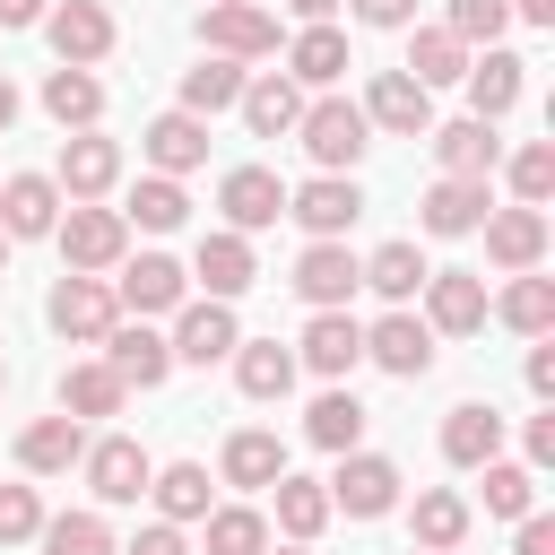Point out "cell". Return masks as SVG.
<instances>
[{
    "label": "cell",
    "mask_w": 555,
    "mask_h": 555,
    "mask_svg": "<svg viewBox=\"0 0 555 555\" xmlns=\"http://www.w3.org/2000/svg\"><path fill=\"white\" fill-rule=\"evenodd\" d=\"M295 139H304L312 173H356V156L373 147V121H364V104H347V95H304Z\"/></svg>",
    "instance_id": "1"
},
{
    "label": "cell",
    "mask_w": 555,
    "mask_h": 555,
    "mask_svg": "<svg viewBox=\"0 0 555 555\" xmlns=\"http://www.w3.org/2000/svg\"><path fill=\"white\" fill-rule=\"evenodd\" d=\"M52 243H61V260H69V269L104 278V269H121V260H130V217H121V208H104V199H69V208H61V225H52Z\"/></svg>",
    "instance_id": "2"
},
{
    "label": "cell",
    "mask_w": 555,
    "mask_h": 555,
    "mask_svg": "<svg viewBox=\"0 0 555 555\" xmlns=\"http://www.w3.org/2000/svg\"><path fill=\"white\" fill-rule=\"evenodd\" d=\"M43 321L69 338V347H104V330L121 321L113 304V278H87V269H61V286L43 295Z\"/></svg>",
    "instance_id": "3"
},
{
    "label": "cell",
    "mask_w": 555,
    "mask_h": 555,
    "mask_svg": "<svg viewBox=\"0 0 555 555\" xmlns=\"http://www.w3.org/2000/svg\"><path fill=\"white\" fill-rule=\"evenodd\" d=\"M330 486V512H347V520H382L390 503H399V460H382V451H338V468L321 477Z\"/></svg>",
    "instance_id": "4"
},
{
    "label": "cell",
    "mask_w": 555,
    "mask_h": 555,
    "mask_svg": "<svg viewBox=\"0 0 555 555\" xmlns=\"http://www.w3.org/2000/svg\"><path fill=\"white\" fill-rule=\"evenodd\" d=\"M286 217H295L312 243H347V225L364 217V191H356V173H312V182L286 191Z\"/></svg>",
    "instance_id": "5"
},
{
    "label": "cell",
    "mask_w": 555,
    "mask_h": 555,
    "mask_svg": "<svg viewBox=\"0 0 555 555\" xmlns=\"http://www.w3.org/2000/svg\"><path fill=\"white\" fill-rule=\"evenodd\" d=\"M364 364H382L390 382H425V373H434V330H425V312L390 304V312L364 330Z\"/></svg>",
    "instance_id": "6"
},
{
    "label": "cell",
    "mask_w": 555,
    "mask_h": 555,
    "mask_svg": "<svg viewBox=\"0 0 555 555\" xmlns=\"http://www.w3.org/2000/svg\"><path fill=\"white\" fill-rule=\"evenodd\" d=\"M78 477H87V494H95V503H139V494H147V477H156V460H147L130 434H87Z\"/></svg>",
    "instance_id": "7"
},
{
    "label": "cell",
    "mask_w": 555,
    "mask_h": 555,
    "mask_svg": "<svg viewBox=\"0 0 555 555\" xmlns=\"http://www.w3.org/2000/svg\"><path fill=\"white\" fill-rule=\"evenodd\" d=\"M43 35H52V52H61L69 69H95V61L113 52L121 26H113L104 0H52V9H43Z\"/></svg>",
    "instance_id": "8"
},
{
    "label": "cell",
    "mask_w": 555,
    "mask_h": 555,
    "mask_svg": "<svg viewBox=\"0 0 555 555\" xmlns=\"http://www.w3.org/2000/svg\"><path fill=\"white\" fill-rule=\"evenodd\" d=\"M182 295H191V269H182L173 251H139V260H121V278H113V304H121V312H139V321L173 312Z\"/></svg>",
    "instance_id": "9"
},
{
    "label": "cell",
    "mask_w": 555,
    "mask_h": 555,
    "mask_svg": "<svg viewBox=\"0 0 555 555\" xmlns=\"http://www.w3.org/2000/svg\"><path fill=\"white\" fill-rule=\"evenodd\" d=\"M425 330L434 338H468V330H486V278L477 269H425Z\"/></svg>",
    "instance_id": "10"
},
{
    "label": "cell",
    "mask_w": 555,
    "mask_h": 555,
    "mask_svg": "<svg viewBox=\"0 0 555 555\" xmlns=\"http://www.w3.org/2000/svg\"><path fill=\"white\" fill-rule=\"evenodd\" d=\"M234 338H243L234 304H217V295H199V304L182 295V304H173V364H225Z\"/></svg>",
    "instance_id": "11"
},
{
    "label": "cell",
    "mask_w": 555,
    "mask_h": 555,
    "mask_svg": "<svg viewBox=\"0 0 555 555\" xmlns=\"http://www.w3.org/2000/svg\"><path fill=\"white\" fill-rule=\"evenodd\" d=\"M295 364L321 373V382H347V373L364 364V321H356L347 304H338V312H312L304 338H295Z\"/></svg>",
    "instance_id": "12"
},
{
    "label": "cell",
    "mask_w": 555,
    "mask_h": 555,
    "mask_svg": "<svg viewBox=\"0 0 555 555\" xmlns=\"http://www.w3.org/2000/svg\"><path fill=\"white\" fill-rule=\"evenodd\" d=\"M104 364L121 373V390H156V382L173 373V338H165V330H147L139 312H121V321L104 330Z\"/></svg>",
    "instance_id": "13"
},
{
    "label": "cell",
    "mask_w": 555,
    "mask_h": 555,
    "mask_svg": "<svg viewBox=\"0 0 555 555\" xmlns=\"http://www.w3.org/2000/svg\"><path fill=\"white\" fill-rule=\"evenodd\" d=\"M199 43L225 52V61H260V52H278V17L260 0H208L199 9Z\"/></svg>",
    "instance_id": "14"
},
{
    "label": "cell",
    "mask_w": 555,
    "mask_h": 555,
    "mask_svg": "<svg viewBox=\"0 0 555 555\" xmlns=\"http://www.w3.org/2000/svg\"><path fill=\"white\" fill-rule=\"evenodd\" d=\"M364 121L390 130V139H425V130H434V87H416L408 69H373V87H364Z\"/></svg>",
    "instance_id": "15"
},
{
    "label": "cell",
    "mask_w": 555,
    "mask_h": 555,
    "mask_svg": "<svg viewBox=\"0 0 555 555\" xmlns=\"http://www.w3.org/2000/svg\"><path fill=\"white\" fill-rule=\"evenodd\" d=\"M52 182H61V199H104V191L121 182V139H104V130H69Z\"/></svg>",
    "instance_id": "16"
},
{
    "label": "cell",
    "mask_w": 555,
    "mask_h": 555,
    "mask_svg": "<svg viewBox=\"0 0 555 555\" xmlns=\"http://www.w3.org/2000/svg\"><path fill=\"white\" fill-rule=\"evenodd\" d=\"M286 286H295V295H304L312 312H338V304H347V295L364 286V260H356L347 243H304V251H295V278H286Z\"/></svg>",
    "instance_id": "17"
},
{
    "label": "cell",
    "mask_w": 555,
    "mask_h": 555,
    "mask_svg": "<svg viewBox=\"0 0 555 555\" xmlns=\"http://www.w3.org/2000/svg\"><path fill=\"white\" fill-rule=\"evenodd\" d=\"M460 87H468V113H477V121H503V113L520 104V87H529V61L503 52V43H486V52H468Z\"/></svg>",
    "instance_id": "18"
},
{
    "label": "cell",
    "mask_w": 555,
    "mask_h": 555,
    "mask_svg": "<svg viewBox=\"0 0 555 555\" xmlns=\"http://www.w3.org/2000/svg\"><path fill=\"white\" fill-rule=\"evenodd\" d=\"M139 156H147V173H173V182L199 173V165H208V121L173 104V113H156V121L139 130Z\"/></svg>",
    "instance_id": "19"
},
{
    "label": "cell",
    "mask_w": 555,
    "mask_h": 555,
    "mask_svg": "<svg viewBox=\"0 0 555 555\" xmlns=\"http://www.w3.org/2000/svg\"><path fill=\"white\" fill-rule=\"evenodd\" d=\"M286 477V442L269 425H234L225 451H217V486H243V494H269Z\"/></svg>",
    "instance_id": "20"
},
{
    "label": "cell",
    "mask_w": 555,
    "mask_h": 555,
    "mask_svg": "<svg viewBox=\"0 0 555 555\" xmlns=\"http://www.w3.org/2000/svg\"><path fill=\"white\" fill-rule=\"evenodd\" d=\"M217 208H225V225H234V234H260V225H278V217H286V182H278L269 165H234V173L217 182Z\"/></svg>",
    "instance_id": "21"
},
{
    "label": "cell",
    "mask_w": 555,
    "mask_h": 555,
    "mask_svg": "<svg viewBox=\"0 0 555 555\" xmlns=\"http://www.w3.org/2000/svg\"><path fill=\"white\" fill-rule=\"evenodd\" d=\"M486 208H494L486 182H468V173H434L425 199H416V225H425V234H477Z\"/></svg>",
    "instance_id": "22"
},
{
    "label": "cell",
    "mask_w": 555,
    "mask_h": 555,
    "mask_svg": "<svg viewBox=\"0 0 555 555\" xmlns=\"http://www.w3.org/2000/svg\"><path fill=\"white\" fill-rule=\"evenodd\" d=\"M477 234H486V260H494L503 278L546 260V208H520V199H512V208H486V225H477Z\"/></svg>",
    "instance_id": "23"
},
{
    "label": "cell",
    "mask_w": 555,
    "mask_h": 555,
    "mask_svg": "<svg viewBox=\"0 0 555 555\" xmlns=\"http://www.w3.org/2000/svg\"><path fill=\"white\" fill-rule=\"evenodd\" d=\"M191 278H199L217 304H234V295L260 278V260H251V234H234V225H208V234H199V251H191Z\"/></svg>",
    "instance_id": "24"
},
{
    "label": "cell",
    "mask_w": 555,
    "mask_h": 555,
    "mask_svg": "<svg viewBox=\"0 0 555 555\" xmlns=\"http://www.w3.org/2000/svg\"><path fill=\"white\" fill-rule=\"evenodd\" d=\"M78 460H87V425H78V416L52 408V416L17 425V468H26V477H69Z\"/></svg>",
    "instance_id": "25"
},
{
    "label": "cell",
    "mask_w": 555,
    "mask_h": 555,
    "mask_svg": "<svg viewBox=\"0 0 555 555\" xmlns=\"http://www.w3.org/2000/svg\"><path fill=\"white\" fill-rule=\"evenodd\" d=\"M61 208H69V199H61V182H52V173H9V182H0V234H9V243L52 234V225H61Z\"/></svg>",
    "instance_id": "26"
},
{
    "label": "cell",
    "mask_w": 555,
    "mask_h": 555,
    "mask_svg": "<svg viewBox=\"0 0 555 555\" xmlns=\"http://www.w3.org/2000/svg\"><path fill=\"white\" fill-rule=\"evenodd\" d=\"M425 139H434V165H442V173L486 182V173L503 165V139H494V121H477V113H468V121H434Z\"/></svg>",
    "instance_id": "27"
},
{
    "label": "cell",
    "mask_w": 555,
    "mask_h": 555,
    "mask_svg": "<svg viewBox=\"0 0 555 555\" xmlns=\"http://www.w3.org/2000/svg\"><path fill=\"white\" fill-rule=\"evenodd\" d=\"M243 121H251V139H295V113H304V87L286 78V69H269V78H243V104H234Z\"/></svg>",
    "instance_id": "28"
},
{
    "label": "cell",
    "mask_w": 555,
    "mask_h": 555,
    "mask_svg": "<svg viewBox=\"0 0 555 555\" xmlns=\"http://www.w3.org/2000/svg\"><path fill=\"white\" fill-rule=\"evenodd\" d=\"M503 330H520V338H555V278H538V269H512V286L486 304Z\"/></svg>",
    "instance_id": "29"
},
{
    "label": "cell",
    "mask_w": 555,
    "mask_h": 555,
    "mask_svg": "<svg viewBox=\"0 0 555 555\" xmlns=\"http://www.w3.org/2000/svg\"><path fill=\"white\" fill-rule=\"evenodd\" d=\"M295 347H278V338H234V390L243 399H286L295 390Z\"/></svg>",
    "instance_id": "30"
},
{
    "label": "cell",
    "mask_w": 555,
    "mask_h": 555,
    "mask_svg": "<svg viewBox=\"0 0 555 555\" xmlns=\"http://www.w3.org/2000/svg\"><path fill=\"white\" fill-rule=\"evenodd\" d=\"M494 451H503V416H494L486 399H460V408L442 416V460H451V468H486Z\"/></svg>",
    "instance_id": "31"
},
{
    "label": "cell",
    "mask_w": 555,
    "mask_h": 555,
    "mask_svg": "<svg viewBox=\"0 0 555 555\" xmlns=\"http://www.w3.org/2000/svg\"><path fill=\"white\" fill-rule=\"evenodd\" d=\"M347 69H356V61H347V35H338L330 17H321V26H304V35L286 43V78H295V87H338Z\"/></svg>",
    "instance_id": "32"
},
{
    "label": "cell",
    "mask_w": 555,
    "mask_h": 555,
    "mask_svg": "<svg viewBox=\"0 0 555 555\" xmlns=\"http://www.w3.org/2000/svg\"><path fill=\"white\" fill-rule=\"evenodd\" d=\"M43 113H52L61 130H95V121H104V78H95V69H69V61L43 69Z\"/></svg>",
    "instance_id": "33"
},
{
    "label": "cell",
    "mask_w": 555,
    "mask_h": 555,
    "mask_svg": "<svg viewBox=\"0 0 555 555\" xmlns=\"http://www.w3.org/2000/svg\"><path fill=\"white\" fill-rule=\"evenodd\" d=\"M121 373L104 364V356H87V364H69L61 373V416H78V425H95V416H121Z\"/></svg>",
    "instance_id": "34"
},
{
    "label": "cell",
    "mask_w": 555,
    "mask_h": 555,
    "mask_svg": "<svg viewBox=\"0 0 555 555\" xmlns=\"http://www.w3.org/2000/svg\"><path fill=\"white\" fill-rule=\"evenodd\" d=\"M304 442H312V451H356V442H364V399H356L347 382H330V390L304 408Z\"/></svg>",
    "instance_id": "35"
},
{
    "label": "cell",
    "mask_w": 555,
    "mask_h": 555,
    "mask_svg": "<svg viewBox=\"0 0 555 555\" xmlns=\"http://www.w3.org/2000/svg\"><path fill=\"white\" fill-rule=\"evenodd\" d=\"M460 538H468V494H451V486H425V494H416V512H408V546L460 555Z\"/></svg>",
    "instance_id": "36"
},
{
    "label": "cell",
    "mask_w": 555,
    "mask_h": 555,
    "mask_svg": "<svg viewBox=\"0 0 555 555\" xmlns=\"http://www.w3.org/2000/svg\"><path fill=\"white\" fill-rule=\"evenodd\" d=\"M243 61H225V52H208L199 69H182V113H199V121H217V113H234L243 104Z\"/></svg>",
    "instance_id": "37"
},
{
    "label": "cell",
    "mask_w": 555,
    "mask_h": 555,
    "mask_svg": "<svg viewBox=\"0 0 555 555\" xmlns=\"http://www.w3.org/2000/svg\"><path fill=\"white\" fill-rule=\"evenodd\" d=\"M416 87H460V69H468V43L451 35V26H416L408 35V61H399Z\"/></svg>",
    "instance_id": "38"
},
{
    "label": "cell",
    "mask_w": 555,
    "mask_h": 555,
    "mask_svg": "<svg viewBox=\"0 0 555 555\" xmlns=\"http://www.w3.org/2000/svg\"><path fill=\"white\" fill-rule=\"evenodd\" d=\"M147 503H156V520H208V468L199 460H173V468H156L147 477Z\"/></svg>",
    "instance_id": "39"
},
{
    "label": "cell",
    "mask_w": 555,
    "mask_h": 555,
    "mask_svg": "<svg viewBox=\"0 0 555 555\" xmlns=\"http://www.w3.org/2000/svg\"><path fill=\"white\" fill-rule=\"evenodd\" d=\"M269 494H278V529H286V538L312 546V538L330 529V486H321V477H295V468H286Z\"/></svg>",
    "instance_id": "40"
},
{
    "label": "cell",
    "mask_w": 555,
    "mask_h": 555,
    "mask_svg": "<svg viewBox=\"0 0 555 555\" xmlns=\"http://www.w3.org/2000/svg\"><path fill=\"white\" fill-rule=\"evenodd\" d=\"M139 234H173L182 217H191V191L173 182V173H139V191H130V208H121Z\"/></svg>",
    "instance_id": "41"
},
{
    "label": "cell",
    "mask_w": 555,
    "mask_h": 555,
    "mask_svg": "<svg viewBox=\"0 0 555 555\" xmlns=\"http://www.w3.org/2000/svg\"><path fill=\"white\" fill-rule=\"evenodd\" d=\"M208 555H269V512L251 503H208Z\"/></svg>",
    "instance_id": "42"
},
{
    "label": "cell",
    "mask_w": 555,
    "mask_h": 555,
    "mask_svg": "<svg viewBox=\"0 0 555 555\" xmlns=\"http://www.w3.org/2000/svg\"><path fill=\"white\" fill-rule=\"evenodd\" d=\"M364 286H373L382 304H416V286H425V251H416V243H382V251L364 260Z\"/></svg>",
    "instance_id": "43"
},
{
    "label": "cell",
    "mask_w": 555,
    "mask_h": 555,
    "mask_svg": "<svg viewBox=\"0 0 555 555\" xmlns=\"http://www.w3.org/2000/svg\"><path fill=\"white\" fill-rule=\"evenodd\" d=\"M486 512L494 520H520V512H538V468L529 460H486Z\"/></svg>",
    "instance_id": "44"
},
{
    "label": "cell",
    "mask_w": 555,
    "mask_h": 555,
    "mask_svg": "<svg viewBox=\"0 0 555 555\" xmlns=\"http://www.w3.org/2000/svg\"><path fill=\"white\" fill-rule=\"evenodd\" d=\"M503 173H512V199H520V208H546V199H555V139L512 147V156H503Z\"/></svg>",
    "instance_id": "45"
},
{
    "label": "cell",
    "mask_w": 555,
    "mask_h": 555,
    "mask_svg": "<svg viewBox=\"0 0 555 555\" xmlns=\"http://www.w3.org/2000/svg\"><path fill=\"white\" fill-rule=\"evenodd\" d=\"M35 538H43V555H113V529H104V512H52Z\"/></svg>",
    "instance_id": "46"
},
{
    "label": "cell",
    "mask_w": 555,
    "mask_h": 555,
    "mask_svg": "<svg viewBox=\"0 0 555 555\" xmlns=\"http://www.w3.org/2000/svg\"><path fill=\"white\" fill-rule=\"evenodd\" d=\"M442 26H451V35L468 43V52H477V43H503L512 9H503V0H451V9H442Z\"/></svg>",
    "instance_id": "47"
},
{
    "label": "cell",
    "mask_w": 555,
    "mask_h": 555,
    "mask_svg": "<svg viewBox=\"0 0 555 555\" xmlns=\"http://www.w3.org/2000/svg\"><path fill=\"white\" fill-rule=\"evenodd\" d=\"M43 529V494L35 486H0V546H26Z\"/></svg>",
    "instance_id": "48"
},
{
    "label": "cell",
    "mask_w": 555,
    "mask_h": 555,
    "mask_svg": "<svg viewBox=\"0 0 555 555\" xmlns=\"http://www.w3.org/2000/svg\"><path fill=\"white\" fill-rule=\"evenodd\" d=\"M113 555H191V538H182L173 520H147V529H139L130 546H113Z\"/></svg>",
    "instance_id": "49"
},
{
    "label": "cell",
    "mask_w": 555,
    "mask_h": 555,
    "mask_svg": "<svg viewBox=\"0 0 555 555\" xmlns=\"http://www.w3.org/2000/svg\"><path fill=\"white\" fill-rule=\"evenodd\" d=\"M520 451H529V468H555V408L520 425Z\"/></svg>",
    "instance_id": "50"
},
{
    "label": "cell",
    "mask_w": 555,
    "mask_h": 555,
    "mask_svg": "<svg viewBox=\"0 0 555 555\" xmlns=\"http://www.w3.org/2000/svg\"><path fill=\"white\" fill-rule=\"evenodd\" d=\"M356 26H416V0H347Z\"/></svg>",
    "instance_id": "51"
},
{
    "label": "cell",
    "mask_w": 555,
    "mask_h": 555,
    "mask_svg": "<svg viewBox=\"0 0 555 555\" xmlns=\"http://www.w3.org/2000/svg\"><path fill=\"white\" fill-rule=\"evenodd\" d=\"M512 555H555V520H546V512H520V538H512Z\"/></svg>",
    "instance_id": "52"
},
{
    "label": "cell",
    "mask_w": 555,
    "mask_h": 555,
    "mask_svg": "<svg viewBox=\"0 0 555 555\" xmlns=\"http://www.w3.org/2000/svg\"><path fill=\"white\" fill-rule=\"evenodd\" d=\"M520 373H529V390H538V399H555V347H546V338L529 347V364H520Z\"/></svg>",
    "instance_id": "53"
},
{
    "label": "cell",
    "mask_w": 555,
    "mask_h": 555,
    "mask_svg": "<svg viewBox=\"0 0 555 555\" xmlns=\"http://www.w3.org/2000/svg\"><path fill=\"white\" fill-rule=\"evenodd\" d=\"M43 9H52V0H0V35H17V26H43Z\"/></svg>",
    "instance_id": "54"
},
{
    "label": "cell",
    "mask_w": 555,
    "mask_h": 555,
    "mask_svg": "<svg viewBox=\"0 0 555 555\" xmlns=\"http://www.w3.org/2000/svg\"><path fill=\"white\" fill-rule=\"evenodd\" d=\"M503 9H512L520 26H555V0H503Z\"/></svg>",
    "instance_id": "55"
},
{
    "label": "cell",
    "mask_w": 555,
    "mask_h": 555,
    "mask_svg": "<svg viewBox=\"0 0 555 555\" xmlns=\"http://www.w3.org/2000/svg\"><path fill=\"white\" fill-rule=\"evenodd\" d=\"M286 9H295L304 26H321V17H338V0H286Z\"/></svg>",
    "instance_id": "56"
},
{
    "label": "cell",
    "mask_w": 555,
    "mask_h": 555,
    "mask_svg": "<svg viewBox=\"0 0 555 555\" xmlns=\"http://www.w3.org/2000/svg\"><path fill=\"white\" fill-rule=\"evenodd\" d=\"M17 121V87H9V69H0V130Z\"/></svg>",
    "instance_id": "57"
},
{
    "label": "cell",
    "mask_w": 555,
    "mask_h": 555,
    "mask_svg": "<svg viewBox=\"0 0 555 555\" xmlns=\"http://www.w3.org/2000/svg\"><path fill=\"white\" fill-rule=\"evenodd\" d=\"M278 555H312V546H304V538H286V546H278Z\"/></svg>",
    "instance_id": "58"
},
{
    "label": "cell",
    "mask_w": 555,
    "mask_h": 555,
    "mask_svg": "<svg viewBox=\"0 0 555 555\" xmlns=\"http://www.w3.org/2000/svg\"><path fill=\"white\" fill-rule=\"evenodd\" d=\"M0 260H9V234H0Z\"/></svg>",
    "instance_id": "59"
},
{
    "label": "cell",
    "mask_w": 555,
    "mask_h": 555,
    "mask_svg": "<svg viewBox=\"0 0 555 555\" xmlns=\"http://www.w3.org/2000/svg\"><path fill=\"white\" fill-rule=\"evenodd\" d=\"M408 555H434V546H408Z\"/></svg>",
    "instance_id": "60"
},
{
    "label": "cell",
    "mask_w": 555,
    "mask_h": 555,
    "mask_svg": "<svg viewBox=\"0 0 555 555\" xmlns=\"http://www.w3.org/2000/svg\"><path fill=\"white\" fill-rule=\"evenodd\" d=\"M0 382H9V373H0Z\"/></svg>",
    "instance_id": "61"
}]
</instances>
